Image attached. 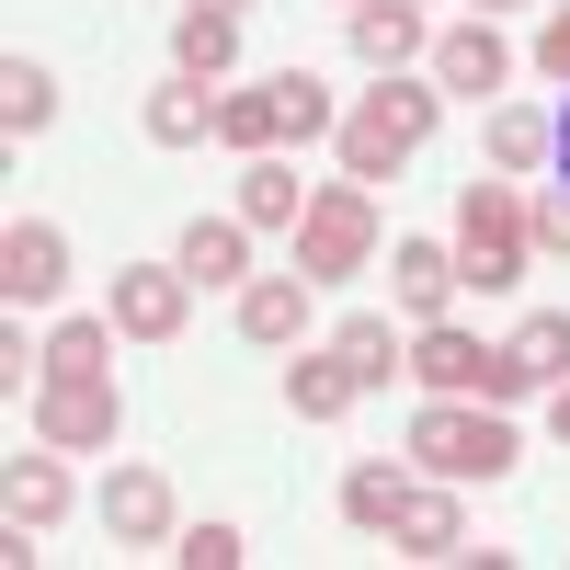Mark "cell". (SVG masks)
<instances>
[{
  "label": "cell",
  "mask_w": 570,
  "mask_h": 570,
  "mask_svg": "<svg viewBox=\"0 0 570 570\" xmlns=\"http://www.w3.org/2000/svg\"><path fill=\"white\" fill-rule=\"evenodd\" d=\"M400 456L422 468V480H502L513 468V434H502V411L491 400H422L411 411V434H400Z\"/></svg>",
  "instance_id": "obj_1"
},
{
  "label": "cell",
  "mask_w": 570,
  "mask_h": 570,
  "mask_svg": "<svg viewBox=\"0 0 570 570\" xmlns=\"http://www.w3.org/2000/svg\"><path fill=\"white\" fill-rule=\"evenodd\" d=\"M434 115H445V91H422V80H400V69H389V80H376L343 126H331V137H343V171H354V183H389V171L422 149V137H434Z\"/></svg>",
  "instance_id": "obj_2"
},
{
  "label": "cell",
  "mask_w": 570,
  "mask_h": 570,
  "mask_svg": "<svg viewBox=\"0 0 570 570\" xmlns=\"http://www.w3.org/2000/svg\"><path fill=\"white\" fill-rule=\"evenodd\" d=\"M456 285H480V297L525 285V195L513 183H468L456 195Z\"/></svg>",
  "instance_id": "obj_3"
},
{
  "label": "cell",
  "mask_w": 570,
  "mask_h": 570,
  "mask_svg": "<svg viewBox=\"0 0 570 570\" xmlns=\"http://www.w3.org/2000/svg\"><path fill=\"white\" fill-rule=\"evenodd\" d=\"M365 252H376V195L343 171V183H320L308 217H297V274L308 285H343V274H365Z\"/></svg>",
  "instance_id": "obj_4"
},
{
  "label": "cell",
  "mask_w": 570,
  "mask_h": 570,
  "mask_svg": "<svg viewBox=\"0 0 570 570\" xmlns=\"http://www.w3.org/2000/svg\"><path fill=\"white\" fill-rule=\"evenodd\" d=\"M115 434H126L115 376H35V445H58V456H104Z\"/></svg>",
  "instance_id": "obj_5"
},
{
  "label": "cell",
  "mask_w": 570,
  "mask_h": 570,
  "mask_svg": "<svg viewBox=\"0 0 570 570\" xmlns=\"http://www.w3.org/2000/svg\"><path fill=\"white\" fill-rule=\"evenodd\" d=\"M183 308H195V274H183V263H126L104 320L126 331V343H171V331H183Z\"/></svg>",
  "instance_id": "obj_6"
},
{
  "label": "cell",
  "mask_w": 570,
  "mask_h": 570,
  "mask_svg": "<svg viewBox=\"0 0 570 570\" xmlns=\"http://www.w3.org/2000/svg\"><path fill=\"white\" fill-rule=\"evenodd\" d=\"M491 365H502V343H480L456 320H422V343H411V376L434 400H491Z\"/></svg>",
  "instance_id": "obj_7"
},
{
  "label": "cell",
  "mask_w": 570,
  "mask_h": 570,
  "mask_svg": "<svg viewBox=\"0 0 570 570\" xmlns=\"http://www.w3.org/2000/svg\"><path fill=\"white\" fill-rule=\"evenodd\" d=\"M58 285H69V228L12 217V228H0V297H12V308H46Z\"/></svg>",
  "instance_id": "obj_8"
},
{
  "label": "cell",
  "mask_w": 570,
  "mask_h": 570,
  "mask_svg": "<svg viewBox=\"0 0 570 570\" xmlns=\"http://www.w3.org/2000/svg\"><path fill=\"white\" fill-rule=\"evenodd\" d=\"M502 80H513V46L491 35V12L434 35V91H468V104H480V91H502Z\"/></svg>",
  "instance_id": "obj_9"
},
{
  "label": "cell",
  "mask_w": 570,
  "mask_h": 570,
  "mask_svg": "<svg viewBox=\"0 0 570 570\" xmlns=\"http://www.w3.org/2000/svg\"><path fill=\"white\" fill-rule=\"evenodd\" d=\"M104 525L126 548H160L171 537V480H160V468H115V480H104Z\"/></svg>",
  "instance_id": "obj_10"
},
{
  "label": "cell",
  "mask_w": 570,
  "mask_h": 570,
  "mask_svg": "<svg viewBox=\"0 0 570 570\" xmlns=\"http://www.w3.org/2000/svg\"><path fill=\"white\" fill-rule=\"evenodd\" d=\"M389 537H400V559H468V513H456V480H434V491H411Z\"/></svg>",
  "instance_id": "obj_11"
},
{
  "label": "cell",
  "mask_w": 570,
  "mask_h": 570,
  "mask_svg": "<svg viewBox=\"0 0 570 570\" xmlns=\"http://www.w3.org/2000/svg\"><path fill=\"white\" fill-rule=\"evenodd\" d=\"M422 46H434V35H422V12H411V0H354V58H365L376 80H389V69H411Z\"/></svg>",
  "instance_id": "obj_12"
},
{
  "label": "cell",
  "mask_w": 570,
  "mask_h": 570,
  "mask_svg": "<svg viewBox=\"0 0 570 570\" xmlns=\"http://www.w3.org/2000/svg\"><path fill=\"white\" fill-rule=\"evenodd\" d=\"M0 513H12V537H46L69 513V468H58V445L46 456H12V491H0Z\"/></svg>",
  "instance_id": "obj_13"
},
{
  "label": "cell",
  "mask_w": 570,
  "mask_h": 570,
  "mask_svg": "<svg viewBox=\"0 0 570 570\" xmlns=\"http://www.w3.org/2000/svg\"><path fill=\"white\" fill-rule=\"evenodd\" d=\"M217 149H240V160L285 149V80H263V91H217Z\"/></svg>",
  "instance_id": "obj_14"
},
{
  "label": "cell",
  "mask_w": 570,
  "mask_h": 570,
  "mask_svg": "<svg viewBox=\"0 0 570 570\" xmlns=\"http://www.w3.org/2000/svg\"><path fill=\"white\" fill-rule=\"evenodd\" d=\"M308 331V274H252L240 285V343H297Z\"/></svg>",
  "instance_id": "obj_15"
},
{
  "label": "cell",
  "mask_w": 570,
  "mask_h": 570,
  "mask_svg": "<svg viewBox=\"0 0 570 570\" xmlns=\"http://www.w3.org/2000/svg\"><path fill=\"white\" fill-rule=\"evenodd\" d=\"M354 400H365V376L343 354H297V365H285V411H297V422H343Z\"/></svg>",
  "instance_id": "obj_16"
},
{
  "label": "cell",
  "mask_w": 570,
  "mask_h": 570,
  "mask_svg": "<svg viewBox=\"0 0 570 570\" xmlns=\"http://www.w3.org/2000/svg\"><path fill=\"white\" fill-rule=\"evenodd\" d=\"M171 263L195 274V285H240V274H252V217H195Z\"/></svg>",
  "instance_id": "obj_17"
},
{
  "label": "cell",
  "mask_w": 570,
  "mask_h": 570,
  "mask_svg": "<svg viewBox=\"0 0 570 570\" xmlns=\"http://www.w3.org/2000/svg\"><path fill=\"white\" fill-rule=\"evenodd\" d=\"M240 217H252V228H297V217H308V183H297V160H285V149L240 160Z\"/></svg>",
  "instance_id": "obj_18"
},
{
  "label": "cell",
  "mask_w": 570,
  "mask_h": 570,
  "mask_svg": "<svg viewBox=\"0 0 570 570\" xmlns=\"http://www.w3.org/2000/svg\"><path fill=\"white\" fill-rule=\"evenodd\" d=\"M389 285H400L411 320H445V297H456V252H445V240H400V252H389Z\"/></svg>",
  "instance_id": "obj_19"
},
{
  "label": "cell",
  "mask_w": 570,
  "mask_h": 570,
  "mask_svg": "<svg viewBox=\"0 0 570 570\" xmlns=\"http://www.w3.org/2000/svg\"><path fill=\"white\" fill-rule=\"evenodd\" d=\"M160 137V149H195V137H217V80H171V91H149V115H137Z\"/></svg>",
  "instance_id": "obj_20"
},
{
  "label": "cell",
  "mask_w": 570,
  "mask_h": 570,
  "mask_svg": "<svg viewBox=\"0 0 570 570\" xmlns=\"http://www.w3.org/2000/svg\"><path fill=\"white\" fill-rule=\"evenodd\" d=\"M171 58H183V80H228V58H240V12H183L171 23Z\"/></svg>",
  "instance_id": "obj_21"
},
{
  "label": "cell",
  "mask_w": 570,
  "mask_h": 570,
  "mask_svg": "<svg viewBox=\"0 0 570 570\" xmlns=\"http://www.w3.org/2000/svg\"><path fill=\"white\" fill-rule=\"evenodd\" d=\"M502 354H513V376H525V389H559V376H570V308H537Z\"/></svg>",
  "instance_id": "obj_22"
},
{
  "label": "cell",
  "mask_w": 570,
  "mask_h": 570,
  "mask_svg": "<svg viewBox=\"0 0 570 570\" xmlns=\"http://www.w3.org/2000/svg\"><path fill=\"white\" fill-rule=\"evenodd\" d=\"M35 376H115V320H58Z\"/></svg>",
  "instance_id": "obj_23"
},
{
  "label": "cell",
  "mask_w": 570,
  "mask_h": 570,
  "mask_svg": "<svg viewBox=\"0 0 570 570\" xmlns=\"http://www.w3.org/2000/svg\"><path fill=\"white\" fill-rule=\"evenodd\" d=\"M331 354H343V365L365 376V389H389V376H411V354H400V331H389V320H343V331H331Z\"/></svg>",
  "instance_id": "obj_24"
},
{
  "label": "cell",
  "mask_w": 570,
  "mask_h": 570,
  "mask_svg": "<svg viewBox=\"0 0 570 570\" xmlns=\"http://www.w3.org/2000/svg\"><path fill=\"white\" fill-rule=\"evenodd\" d=\"M400 502H411L400 468H354V480H343V525H354V537H389V525H400Z\"/></svg>",
  "instance_id": "obj_25"
},
{
  "label": "cell",
  "mask_w": 570,
  "mask_h": 570,
  "mask_svg": "<svg viewBox=\"0 0 570 570\" xmlns=\"http://www.w3.org/2000/svg\"><path fill=\"white\" fill-rule=\"evenodd\" d=\"M0 126H12V137H35V126H58V80H46L35 58H12V69H0Z\"/></svg>",
  "instance_id": "obj_26"
},
{
  "label": "cell",
  "mask_w": 570,
  "mask_h": 570,
  "mask_svg": "<svg viewBox=\"0 0 570 570\" xmlns=\"http://www.w3.org/2000/svg\"><path fill=\"white\" fill-rule=\"evenodd\" d=\"M491 160H502V171H537V160H548V115H537V104H502V115H491Z\"/></svg>",
  "instance_id": "obj_27"
},
{
  "label": "cell",
  "mask_w": 570,
  "mask_h": 570,
  "mask_svg": "<svg viewBox=\"0 0 570 570\" xmlns=\"http://www.w3.org/2000/svg\"><path fill=\"white\" fill-rule=\"evenodd\" d=\"M285 80V137H297V149H308V137H331V126H343V115H331V91L308 80V69H274Z\"/></svg>",
  "instance_id": "obj_28"
},
{
  "label": "cell",
  "mask_w": 570,
  "mask_h": 570,
  "mask_svg": "<svg viewBox=\"0 0 570 570\" xmlns=\"http://www.w3.org/2000/svg\"><path fill=\"white\" fill-rule=\"evenodd\" d=\"M171 559H183V570H240L252 548H240V525H183V537H171Z\"/></svg>",
  "instance_id": "obj_29"
},
{
  "label": "cell",
  "mask_w": 570,
  "mask_h": 570,
  "mask_svg": "<svg viewBox=\"0 0 570 570\" xmlns=\"http://www.w3.org/2000/svg\"><path fill=\"white\" fill-rule=\"evenodd\" d=\"M525 252H559V263H570V183L525 206Z\"/></svg>",
  "instance_id": "obj_30"
},
{
  "label": "cell",
  "mask_w": 570,
  "mask_h": 570,
  "mask_svg": "<svg viewBox=\"0 0 570 570\" xmlns=\"http://www.w3.org/2000/svg\"><path fill=\"white\" fill-rule=\"evenodd\" d=\"M537 69H548V80H570V0L537 23Z\"/></svg>",
  "instance_id": "obj_31"
},
{
  "label": "cell",
  "mask_w": 570,
  "mask_h": 570,
  "mask_svg": "<svg viewBox=\"0 0 570 570\" xmlns=\"http://www.w3.org/2000/svg\"><path fill=\"white\" fill-rule=\"evenodd\" d=\"M548 434L570 445V376H559V389H548Z\"/></svg>",
  "instance_id": "obj_32"
},
{
  "label": "cell",
  "mask_w": 570,
  "mask_h": 570,
  "mask_svg": "<svg viewBox=\"0 0 570 570\" xmlns=\"http://www.w3.org/2000/svg\"><path fill=\"white\" fill-rule=\"evenodd\" d=\"M548 160H559V183H570V115H548Z\"/></svg>",
  "instance_id": "obj_33"
},
{
  "label": "cell",
  "mask_w": 570,
  "mask_h": 570,
  "mask_svg": "<svg viewBox=\"0 0 570 570\" xmlns=\"http://www.w3.org/2000/svg\"><path fill=\"white\" fill-rule=\"evenodd\" d=\"M195 12H252V0H195Z\"/></svg>",
  "instance_id": "obj_34"
},
{
  "label": "cell",
  "mask_w": 570,
  "mask_h": 570,
  "mask_svg": "<svg viewBox=\"0 0 570 570\" xmlns=\"http://www.w3.org/2000/svg\"><path fill=\"white\" fill-rule=\"evenodd\" d=\"M480 12H502V0H480Z\"/></svg>",
  "instance_id": "obj_35"
}]
</instances>
